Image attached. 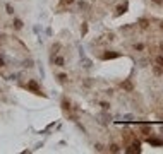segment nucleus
Wrapping results in <instances>:
<instances>
[{"mask_svg": "<svg viewBox=\"0 0 163 154\" xmlns=\"http://www.w3.org/2000/svg\"><path fill=\"white\" fill-rule=\"evenodd\" d=\"M125 153H141V142L139 141H132V144L125 149Z\"/></svg>", "mask_w": 163, "mask_h": 154, "instance_id": "nucleus-1", "label": "nucleus"}, {"mask_svg": "<svg viewBox=\"0 0 163 154\" xmlns=\"http://www.w3.org/2000/svg\"><path fill=\"white\" fill-rule=\"evenodd\" d=\"M98 118H100L98 122L102 123V125H107L108 122H112V115H108V113H100Z\"/></svg>", "mask_w": 163, "mask_h": 154, "instance_id": "nucleus-2", "label": "nucleus"}, {"mask_svg": "<svg viewBox=\"0 0 163 154\" xmlns=\"http://www.w3.org/2000/svg\"><path fill=\"white\" fill-rule=\"evenodd\" d=\"M28 89H31L33 92H36V94H41L40 92V86H38V82L36 81H28V86H26Z\"/></svg>", "mask_w": 163, "mask_h": 154, "instance_id": "nucleus-3", "label": "nucleus"}, {"mask_svg": "<svg viewBox=\"0 0 163 154\" xmlns=\"http://www.w3.org/2000/svg\"><path fill=\"white\" fill-rule=\"evenodd\" d=\"M120 57V53L119 51H107V53H103L102 58L103 60H110V58H119Z\"/></svg>", "mask_w": 163, "mask_h": 154, "instance_id": "nucleus-4", "label": "nucleus"}, {"mask_svg": "<svg viewBox=\"0 0 163 154\" xmlns=\"http://www.w3.org/2000/svg\"><path fill=\"white\" fill-rule=\"evenodd\" d=\"M81 67H82V69H91L93 62L89 60V58H86V57H82V58H81Z\"/></svg>", "mask_w": 163, "mask_h": 154, "instance_id": "nucleus-5", "label": "nucleus"}, {"mask_svg": "<svg viewBox=\"0 0 163 154\" xmlns=\"http://www.w3.org/2000/svg\"><path fill=\"white\" fill-rule=\"evenodd\" d=\"M51 60H53V63H55L57 67H65V65H64L65 60H64L62 57H57V55H55V57H51Z\"/></svg>", "mask_w": 163, "mask_h": 154, "instance_id": "nucleus-6", "label": "nucleus"}, {"mask_svg": "<svg viewBox=\"0 0 163 154\" xmlns=\"http://www.w3.org/2000/svg\"><path fill=\"white\" fill-rule=\"evenodd\" d=\"M148 144H151V145H163V139H154V137H148Z\"/></svg>", "mask_w": 163, "mask_h": 154, "instance_id": "nucleus-7", "label": "nucleus"}, {"mask_svg": "<svg viewBox=\"0 0 163 154\" xmlns=\"http://www.w3.org/2000/svg\"><path fill=\"white\" fill-rule=\"evenodd\" d=\"M137 24H139V28H143V29H146V28L149 26V19H146V17H141V19L137 21Z\"/></svg>", "mask_w": 163, "mask_h": 154, "instance_id": "nucleus-8", "label": "nucleus"}, {"mask_svg": "<svg viewBox=\"0 0 163 154\" xmlns=\"http://www.w3.org/2000/svg\"><path fill=\"white\" fill-rule=\"evenodd\" d=\"M120 87L125 89V91H132V82L131 81H124L122 84H120Z\"/></svg>", "mask_w": 163, "mask_h": 154, "instance_id": "nucleus-9", "label": "nucleus"}, {"mask_svg": "<svg viewBox=\"0 0 163 154\" xmlns=\"http://www.w3.org/2000/svg\"><path fill=\"white\" fill-rule=\"evenodd\" d=\"M125 10H127V2H125L124 5H119V7H117V12H115V16H122Z\"/></svg>", "mask_w": 163, "mask_h": 154, "instance_id": "nucleus-10", "label": "nucleus"}, {"mask_svg": "<svg viewBox=\"0 0 163 154\" xmlns=\"http://www.w3.org/2000/svg\"><path fill=\"white\" fill-rule=\"evenodd\" d=\"M12 26H14V29H22V21H21V19H14Z\"/></svg>", "mask_w": 163, "mask_h": 154, "instance_id": "nucleus-11", "label": "nucleus"}, {"mask_svg": "<svg viewBox=\"0 0 163 154\" xmlns=\"http://www.w3.org/2000/svg\"><path fill=\"white\" fill-rule=\"evenodd\" d=\"M141 132H143V135H149L151 133V127L149 125H144L143 128H141Z\"/></svg>", "mask_w": 163, "mask_h": 154, "instance_id": "nucleus-12", "label": "nucleus"}, {"mask_svg": "<svg viewBox=\"0 0 163 154\" xmlns=\"http://www.w3.org/2000/svg\"><path fill=\"white\" fill-rule=\"evenodd\" d=\"M59 50H60V45H59V43L53 45V46H51V57H55V55L59 53Z\"/></svg>", "mask_w": 163, "mask_h": 154, "instance_id": "nucleus-13", "label": "nucleus"}, {"mask_svg": "<svg viewBox=\"0 0 163 154\" xmlns=\"http://www.w3.org/2000/svg\"><path fill=\"white\" fill-rule=\"evenodd\" d=\"M108 151H112V153H120V147H119L117 144H110V147H108Z\"/></svg>", "mask_w": 163, "mask_h": 154, "instance_id": "nucleus-14", "label": "nucleus"}, {"mask_svg": "<svg viewBox=\"0 0 163 154\" xmlns=\"http://www.w3.org/2000/svg\"><path fill=\"white\" fill-rule=\"evenodd\" d=\"M132 48H134L136 51H143V50H144V45H143V43H136Z\"/></svg>", "mask_w": 163, "mask_h": 154, "instance_id": "nucleus-15", "label": "nucleus"}, {"mask_svg": "<svg viewBox=\"0 0 163 154\" xmlns=\"http://www.w3.org/2000/svg\"><path fill=\"white\" fill-rule=\"evenodd\" d=\"M82 86H84V87H91V86H93V81L88 77V79H84V81H82Z\"/></svg>", "mask_w": 163, "mask_h": 154, "instance_id": "nucleus-16", "label": "nucleus"}, {"mask_svg": "<svg viewBox=\"0 0 163 154\" xmlns=\"http://www.w3.org/2000/svg\"><path fill=\"white\" fill-rule=\"evenodd\" d=\"M154 63H156V65H160V67H163V57H162V55H158V57L154 58Z\"/></svg>", "mask_w": 163, "mask_h": 154, "instance_id": "nucleus-17", "label": "nucleus"}, {"mask_svg": "<svg viewBox=\"0 0 163 154\" xmlns=\"http://www.w3.org/2000/svg\"><path fill=\"white\" fill-rule=\"evenodd\" d=\"M62 108H64V110H71V103L67 101V99H64V101H62Z\"/></svg>", "mask_w": 163, "mask_h": 154, "instance_id": "nucleus-18", "label": "nucleus"}, {"mask_svg": "<svg viewBox=\"0 0 163 154\" xmlns=\"http://www.w3.org/2000/svg\"><path fill=\"white\" fill-rule=\"evenodd\" d=\"M148 62H149L148 58H141V60L137 62V65H139V67H146V65H148Z\"/></svg>", "mask_w": 163, "mask_h": 154, "instance_id": "nucleus-19", "label": "nucleus"}, {"mask_svg": "<svg viewBox=\"0 0 163 154\" xmlns=\"http://www.w3.org/2000/svg\"><path fill=\"white\" fill-rule=\"evenodd\" d=\"M86 33H88V24H86V22H82V26H81V34L84 36Z\"/></svg>", "mask_w": 163, "mask_h": 154, "instance_id": "nucleus-20", "label": "nucleus"}, {"mask_svg": "<svg viewBox=\"0 0 163 154\" xmlns=\"http://www.w3.org/2000/svg\"><path fill=\"white\" fill-rule=\"evenodd\" d=\"M24 67H26V69H31V67H33V60H31V58L24 60Z\"/></svg>", "mask_w": 163, "mask_h": 154, "instance_id": "nucleus-21", "label": "nucleus"}, {"mask_svg": "<svg viewBox=\"0 0 163 154\" xmlns=\"http://www.w3.org/2000/svg\"><path fill=\"white\" fill-rule=\"evenodd\" d=\"M5 9H7V14H10V16L14 14V7H12L10 4H7V5H5Z\"/></svg>", "mask_w": 163, "mask_h": 154, "instance_id": "nucleus-22", "label": "nucleus"}, {"mask_svg": "<svg viewBox=\"0 0 163 154\" xmlns=\"http://www.w3.org/2000/svg\"><path fill=\"white\" fill-rule=\"evenodd\" d=\"M102 108H103V111H108V110H110V103H105V101H103L102 103Z\"/></svg>", "mask_w": 163, "mask_h": 154, "instance_id": "nucleus-23", "label": "nucleus"}, {"mask_svg": "<svg viewBox=\"0 0 163 154\" xmlns=\"http://www.w3.org/2000/svg\"><path fill=\"white\" fill-rule=\"evenodd\" d=\"M94 149H96L98 153H102V151H105V147H103L102 144H96V145H94Z\"/></svg>", "mask_w": 163, "mask_h": 154, "instance_id": "nucleus-24", "label": "nucleus"}, {"mask_svg": "<svg viewBox=\"0 0 163 154\" xmlns=\"http://www.w3.org/2000/svg\"><path fill=\"white\" fill-rule=\"evenodd\" d=\"M132 118H134V116L131 115V113H127V115H124V116H122V120H132Z\"/></svg>", "mask_w": 163, "mask_h": 154, "instance_id": "nucleus-25", "label": "nucleus"}, {"mask_svg": "<svg viewBox=\"0 0 163 154\" xmlns=\"http://www.w3.org/2000/svg\"><path fill=\"white\" fill-rule=\"evenodd\" d=\"M65 79H67V75H65V74H60V75H59V81H60V82H65Z\"/></svg>", "mask_w": 163, "mask_h": 154, "instance_id": "nucleus-26", "label": "nucleus"}, {"mask_svg": "<svg viewBox=\"0 0 163 154\" xmlns=\"http://www.w3.org/2000/svg\"><path fill=\"white\" fill-rule=\"evenodd\" d=\"M74 4V0H62V5H71Z\"/></svg>", "mask_w": 163, "mask_h": 154, "instance_id": "nucleus-27", "label": "nucleus"}, {"mask_svg": "<svg viewBox=\"0 0 163 154\" xmlns=\"http://www.w3.org/2000/svg\"><path fill=\"white\" fill-rule=\"evenodd\" d=\"M153 4H156V5H163V0H151Z\"/></svg>", "mask_w": 163, "mask_h": 154, "instance_id": "nucleus-28", "label": "nucleus"}, {"mask_svg": "<svg viewBox=\"0 0 163 154\" xmlns=\"http://www.w3.org/2000/svg\"><path fill=\"white\" fill-rule=\"evenodd\" d=\"M0 67H5V60H4L2 57H0Z\"/></svg>", "mask_w": 163, "mask_h": 154, "instance_id": "nucleus-29", "label": "nucleus"}, {"mask_svg": "<svg viewBox=\"0 0 163 154\" xmlns=\"http://www.w3.org/2000/svg\"><path fill=\"white\" fill-rule=\"evenodd\" d=\"M0 43H4V34H0Z\"/></svg>", "mask_w": 163, "mask_h": 154, "instance_id": "nucleus-30", "label": "nucleus"}, {"mask_svg": "<svg viewBox=\"0 0 163 154\" xmlns=\"http://www.w3.org/2000/svg\"><path fill=\"white\" fill-rule=\"evenodd\" d=\"M160 48H162V50H163V41H162V43H160Z\"/></svg>", "mask_w": 163, "mask_h": 154, "instance_id": "nucleus-31", "label": "nucleus"}, {"mask_svg": "<svg viewBox=\"0 0 163 154\" xmlns=\"http://www.w3.org/2000/svg\"><path fill=\"white\" fill-rule=\"evenodd\" d=\"M162 132H163V125H162Z\"/></svg>", "mask_w": 163, "mask_h": 154, "instance_id": "nucleus-32", "label": "nucleus"}, {"mask_svg": "<svg viewBox=\"0 0 163 154\" xmlns=\"http://www.w3.org/2000/svg\"><path fill=\"white\" fill-rule=\"evenodd\" d=\"M0 92H2V91H0Z\"/></svg>", "mask_w": 163, "mask_h": 154, "instance_id": "nucleus-33", "label": "nucleus"}]
</instances>
